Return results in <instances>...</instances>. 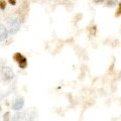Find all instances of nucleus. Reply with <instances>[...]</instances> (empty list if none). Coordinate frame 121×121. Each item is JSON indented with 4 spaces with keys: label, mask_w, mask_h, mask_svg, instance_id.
Masks as SVG:
<instances>
[{
    "label": "nucleus",
    "mask_w": 121,
    "mask_h": 121,
    "mask_svg": "<svg viewBox=\"0 0 121 121\" xmlns=\"http://www.w3.org/2000/svg\"><path fill=\"white\" fill-rule=\"evenodd\" d=\"M7 36H8V31H7V29L5 28L4 25L0 24V41H3L7 39Z\"/></svg>",
    "instance_id": "4"
},
{
    "label": "nucleus",
    "mask_w": 121,
    "mask_h": 121,
    "mask_svg": "<svg viewBox=\"0 0 121 121\" xmlns=\"http://www.w3.org/2000/svg\"><path fill=\"white\" fill-rule=\"evenodd\" d=\"M24 105V99L23 98H17L16 100L14 101V103L12 105V108L14 109V110H20V109H22V107H23Z\"/></svg>",
    "instance_id": "3"
},
{
    "label": "nucleus",
    "mask_w": 121,
    "mask_h": 121,
    "mask_svg": "<svg viewBox=\"0 0 121 121\" xmlns=\"http://www.w3.org/2000/svg\"><path fill=\"white\" fill-rule=\"evenodd\" d=\"M19 22L16 19H11V21L9 22V28H10V32L11 33H15L19 29Z\"/></svg>",
    "instance_id": "2"
},
{
    "label": "nucleus",
    "mask_w": 121,
    "mask_h": 121,
    "mask_svg": "<svg viewBox=\"0 0 121 121\" xmlns=\"http://www.w3.org/2000/svg\"><path fill=\"white\" fill-rule=\"evenodd\" d=\"M2 73H3V76H4V78L6 79V80H12L13 77H14V75H13V72L12 70L10 69V68L8 67H4L2 69Z\"/></svg>",
    "instance_id": "1"
},
{
    "label": "nucleus",
    "mask_w": 121,
    "mask_h": 121,
    "mask_svg": "<svg viewBox=\"0 0 121 121\" xmlns=\"http://www.w3.org/2000/svg\"><path fill=\"white\" fill-rule=\"evenodd\" d=\"M18 66H19L20 69H25L27 67V60H26L25 56H23L19 62H18Z\"/></svg>",
    "instance_id": "5"
},
{
    "label": "nucleus",
    "mask_w": 121,
    "mask_h": 121,
    "mask_svg": "<svg viewBox=\"0 0 121 121\" xmlns=\"http://www.w3.org/2000/svg\"><path fill=\"white\" fill-rule=\"evenodd\" d=\"M0 110H1V106H0Z\"/></svg>",
    "instance_id": "13"
},
{
    "label": "nucleus",
    "mask_w": 121,
    "mask_h": 121,
    "mask_svg": "<svg viewBox=\"0 0 121 121\" xmlns=\"http://www.w3.org/2000/svg\"><path fill=\"white\" fill-rule=\"evenodd\" d=\"M23 56H22L20 52H16V54H14V55H13V60H15V62H17V63H18L22 58H23Z\"/></svg>",
    "instance_id": "6"
},
{
    "label": "nucleus",
    "mask_w": 121,
    "mask_h": 121,
    "mask_svg": "<svg viewBox=\"0 0 121 121\" xmlns=\"http://www.w3.org/2000/svg\"><path fill=\"white\" fill-rule=\"evenodd\" d=\"M119 16H121V3L118 4V8H117L115 12V17H119Z\"/></svg>",
    "instance_id": "8"
},
{
    "label": "nucleus",
    "mask_w": 121,
    "mask_h": 121,
    "mask_svg": "<svg viewBox=\"0 0 121 121\" xmlns=\"http://www.w3.org/2000/svg\"><path fill=\"white\" fill-rule=\"evenodd\" d=\"M10 118V112H6L4 115H3V120L4 121H8Z\"/></svg>",
    "instance_id": "10"
},
{
    "label": "nucleus",
    "mask_w": 121,
    "mask_h": 121,
    "mask_svg": "<svg viewBox=\"0 0 121 121\" xmlns=\"http://www.w3.org/2000/svg\"><path fill=\"white\" fill-rule=\"evenodd\" d=\"M116 3H117V0H107V1H106V6L112 7V6H114Z\"/></svg>",
    "instance_id": "7"
},
{
    "label": "nucleus",
    "mask_w": 121,
    "mask_h": 121,
    "mask_svg": "<svg viewBox=\"0 0 121 121\" xmlns=\"http://www.w3.org/2000/svg\"><path fill=\"white\" fill-rule=\"evenodd\" d=\"M8 2L10 3L11 5H15V4H16V0H8Z\"/></svg>",
    "instance_id": "11"
},
{
    "label": "nucleus",
    "mask_w": 121,
    "mask_h": 121,
    "mask_svg": "<svg viewBox=\"0 0 121 121\" xmlns=\"http://www.w3.org/2000/svg\"><path fill=\"white\" fill-rule=\"evenodd\" d=\"M105 0H94V2L95 3H98V4H99V3H102V2H104Z\"/></svg>",
    "instance_id": "12"
},
{
    "label": "nucleus",
    "mask_w": 121,
    "mask_h": 121,
    "mask_svg": "<svg viewBox=\"0 0 121 121\" xmlns=\"http://www.w3.org/2000/svg\"><path fill=\"white\" fill-rule=\"evenodd\" d=\"M6 8V1L5 0H0V9L4 10Z\"/></svg>",
    "instance_id": "9"
}]
</instances>
